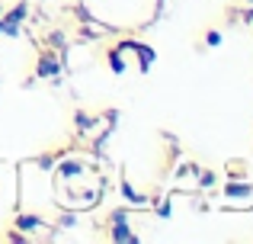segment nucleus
<instances>
[{
    "label": "nucleus",
    "mask_w": 253,
    "mask_h": 244,
    "mask_svg": "<svg viewBox=\"0 0 253 244\" xmlns=\"http://www.w3.org/2000/svg\"><path fill=\"white\" fill-rule=\"evenodd\" d=\"M26 13H29V3H16L6 16H0V36L16 39L19 36V23L26 19Z\"/></svg>",
    "instance_id": "f257e3e1"
},
{
    "label": "nucleus",
    "mask_w": 253,
    "mask_h": 244,
    "mask_svg": "<svg viewBox=\"0 0 253 244\" xmlns=\"http://www.w3.org/2000/svg\"><path fill=\"white\" fill-rule=\"evenodd\" d=\"M109 222H112V232H109L112 241H131V244L138 241V235H131V228H128V215H125V209H116Z\"/></svg>",
    "instance_id": "f03ea898"
},
{
    "label": "nucleus",
    "mask_w": 253,
    "mask_h": 244,
    "mask_svg": "<svg viewBox=\"0 0 253 244\" xmlns=\"http://www.w3.org/2000/svg\"><path fill=\"white\" fill-rule=\"evenodd\" d=\"M58 71H61V64H58L55 51L45 49L42 55H39V61H36V77H55Z\"/></svg>",
    "instance_id": "7ed1b4c3"
},
{
    "label": "nucleus",
    "mask_w": 253,
    "mask_h": 244,
    "mask_svg": "<svg viewBox=\"0 0 253 244\" xmlns=\"http://www.w3.org/2000/svg\"><path fill=\"white\" fill-rule=\"evenodd\" d=\"M119 49H131V51H138L144 74H148V68L154 64V49H151V45H144V42H119Z\"/></svg>",
    "instance_id": "20e7f679"
},
{
    "label": "nucleus",
    "mask_w": 253,
    "mask_h": 244,
    "mask_svg": "<svg viewBox=\"0 0 253 244\" xmlns=\"http://www.w3.org/2000/svg\"><path fill=\"white\" fill-rule=\"evenodd\" d=\"M106 61H109L112 74H125V71H128V64H125V55H122V49H119V45L106 49Z\"/></svg>",
    "instance_id": "39448f33"
},
{
    "label": "nucleus",
    "mask_w": 253,
    "mask_h": 244,
    "mask_svg": "<svg viewBox=\"0 0 253 244\" xmlns=\"http://www.w3.org/2000/svg\"><path fill=\"white\" fill-rule=\"evenodd\" d=\"M119 193H122V199H125V202H131V206H141V202H144V196L138 193L135 187H131L125 174H122V180H119Z\"/></svg>",
    "instance_id": "423d86ee"
},
{
    "label": "nucleus",
    "mask_w": 253,
    "mask_h": 244,
    "mask_svg": "<svg viewBox=\"0 0 253 244\" xmlns=\"http://www.w3.org/2000/svg\"><path fill=\"white\" fill-rule=\"evenodd\" d=\"M13 228H19V232H39V228H42V219H39V215L19 212L16 219H13Z\"/></svg>",
    "instance_id": "0eeeda50"
},
{
    "label": "nucleus",
    "mask_w": 253,
    "mask_h": 244,
    "mask_svg": "<svg viewBox=\"0 0 253 244\" xmlns=\"http://www.w3.org/2000/svg\"><path fill=\"white\" fill-rule=\"evenodd\" d=\"M224 196H228V199H250L253 183H228V187H224Z\"/></svg>",
    "instance_id": "6e6552de"
},
{
    "label": "nucleus",
    "mask_w": 253,
    "mask_h": 244,
    "mask_svg": "<svg viewBox=\"0 0 253 244\" xmlns=\"http://www.w3.org/2000/svg\"><path fill=\"white\" fill-rule=\"evenodd\" d=\"M81 174H84V164L81 161H64L61 167H58V177H61V180H77Z\"/></svg>",
    "instance_id": "1a4fd4ad"
},
{
    "label": "nucleus",
    "mask_w": 253,
    "mask_h": 244,
    "mask_svg": "<svg viewBox=\"0 0 253 244\" xmlns=\"http://www.w3.org/2000/svg\"><path fill=\"white\" fill-rule=\"evenodd\" d=\"M196 174H199V187H202V190L215 187V180H218V174H215V170H196Z\"/></svg>",
    "instance_id": "9d476101"
},
{
    "label": "nucleus",
    "mask_w": 253,
    "mask_h": 244,
    "mask_svg": "<svg viewBox=\"0 0 253 244\" xmlns=\"http://www.w3.org/2000/svg\"><path fill=\"white\" fill-rule=\"evenodd\" d=\"M221 32H218V29H209V32H205V45H209V49H218V45H221Z\"/></svg>",
    "instance_id": "9b49d317"
},
{
    "label": "nucleus",
    "mask_w": 253,
    "mask_h": 244,
    "mask_svg": "<svg viewBox=\"0 0 253 244\" xmlns=\"http://www.w3.org/2000/svg\"><path fill=\"white\" fill-rule=\"evenodd\" d=\"M61 154H64V151H51V154H42V157H39L36 164H39V167H42V170H48L51 164H55V157H61Z\"/></svg>",
    "instance_id": "f8f14e48"
},
{
    "label": "nucleus",
    "mask_w": 253,
    "mask_h": 244,
    "mask_svg": "<svg viewBox=\"0 0 253 244\" xmlns=\"http://www.w3.org/2000/svg\"><path fill=\"white\" fill-rule=\"evenodd\" d=\"M74 119L81 122V125H77V129H93V119H90V116H86V113H74Z\"/></svg>",
    "instance_id": "ddd939ff"
},
{
    "label": "nucleus",
    "mask_w": 253,
    "mask_h": 244,
    "mask_svg": "<svg viewBox=\"0 0 253 244\" xmlns=\"http://www.w3.org/2000/svg\"><path fill=\"white\" fill-rule=\"evenodd\" d=\"M61 225H71V228H74V225H77V215H64Z\"/></svg>",
    "instance_id": "4468645a"
},
{
    "label": "nucleus",
    "mask_w": 253,
    "mask_h": 244,
    "mask_svg": "<svg viewBox=\"0 0 253 244\" xmlns=\"http://www.w3.org/2000/svg\"><path fill=\"white\" fill-rule=\"evenodd\" d=\"M250 3H253V0H250Z\"/></svg>",
    "instance_id": "2eb2a0df"
}]
</instances>
